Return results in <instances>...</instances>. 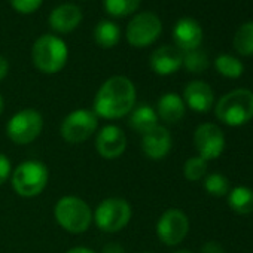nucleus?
<instances>
[{"mask_svg": "<svg viewBox=\"0 0 253 253\" xmlns=\"http://www.w3.org/2000/svg\"><path fill=\"white\" fill-rule=\"evenodd\" d=\"M136 104V86L125 76L107 79L94 97L92 112L104 119H119L128 115Z\"/></svg>", "mask_w": 253, "mask_h": 253, "instance_id": "1", "label": "nucleus"}, {"mask_svg": "<svg viewBox=\"0 0 253 253\" xmlns=\"http://www.w3.org/2000/svg\"><path fill=\"white\" fill-rule=\"evenodd\" d=\"M216 118L228 126H241L253 119V92L234 89L225 94L214 107Z\"/></svg>", "mask_w": 253, "mask_h": 253, "instance_id": "2", "label": "nucleus"}, {"mask_svg": "<svg viewBox=\"0 0 253 253\" xmlns=\"http://www.w3.org/2000/svg\"><path fill=\"white\" fill-rule=\"evenodd\" d=\"M57 223L70 234L85 232L92 222V211L86 201L79 197L66 195L54 207Z\"/></svg>", "mask_w": 253, "mask_h": 253, "instance_id": "3", "label": "nucleus"}, {"mask_svg": "<svg viewBox=\"0 0 253 253\" xmlns=\"http://www.w3.org/2000/svg\"><path fill=\"white\" fill-rule=\"evenodd\" d=\"M69 57V49L60 38L54 35H43L41 36L32 49L33 64L43 73L54 75L60 72Z\"/></svg>", "mask_w": 253, "mask_h": 253, "instance_id": "4", "label": "nucleus"}, {"mask_svg": "<svg viewBox=\"0 0 253 253\" xmlns=\"http://www.w3.org/2000/svg\"><path fill=\"white\" fill-rule=\"evenodd\" d=\"M49 171L48 167L36 160L21 163L12 173L11 182L14 191L24 198L39 195L48 185Z\"/></svg>", "mask_w": 253, "mask_h": 253, "instance_id": "5", "label": "nucleus"}, {"mask_svg": "<svg viewBox=\"0 0 253 253\" xmlns=\"http://www.w3.org/2000/svg\"><path fill=\"white\" fill-rule=\"evenodd\" d=\"M131 214L133 210L128 201L118 197H110L97 206L95 211L92 213V219L103 232L112 234L128 225Z\"/></svg>", "mask_w": 253, "mask_h": 253, "instance_id": "6", "label": "nucleus"}, {"mask_svg": "<svg viewBox=\"0 0 253 253\" xmlns=\"http://www.w3.org/2000/svg\"><path fill=\"white\" fill-rule=\"evenodd\" d=\"M43 128V118L35 109H23L17 112L6 125V134L15 145H29L35 142Z\"/></svg>", "mask_w": 253, "mask_h": 253, "instance_id": "7", "label": "nucleus"}, {"mask_svg": "<svg viewBox=\"0 0 253 253\" xmlns=\"http://www.w3.org/2000/svg\"><path fill=\"white\" fill-rule=\"evenodd\" d=\"M98 116L88 109H78L70 112L60 126L61 137L72 145L88 140L97 130Z\"/></svg>", "mask_w": 253, "mask_h": 253, "instance_id": "8", "label": "nucleus"}, {"mask_svg": "<svg viewBox=\"0 0 253 253\" xmlns=\"http://www.w3.org/2000/svg\"><path fill=\"white\" fill-rule=\"evenodd\" d=\"M161 20L152 12H143L136 15L126 27V41L131 46L145 48L152 45L161 35Z\"/></svg>", "mask_w": 253, "mask_h": 253, "instance_id": "9", "label": "nucleus"}, {"mask_svg": "<svg viewBox=\"0 0 253 253\" xmlns=\"http://www.w3.org/2000/svg\"><path fill=\"white\" fill-rule=\"evenodd\" d=\"M189 232V219L179 209L166 210L157 222V235L166 246L180 244Z\"/></svg>", "mask_w": 253, "mask_h": 253, "instance_id": "10", "label": "nucleus"}, {"mask_svg": "<svg viewBox=\"0 0 253 253\" xmlns=\"http://www.w3.org/2000/svg\"><path fill=\"white\" fill-rule=\"evenodd\" d=\"M194 145L198 157L206 161L216 160L225 149V134L216 124L206 122L197 126L194 133Z\"/></svg>", "mask_w": 253, "mask_h": 253, "instance_id": "11", "label": "nucleus"}, {"mask_svg": "<svg viewBox=\"0 0 253 253\" xmlns=\"http://www.w3.org/2000/svg\"><path fill=\"white\" fill-rule=\"evenodd\" d=\"M126 148L125 133L118 125H106L98 131L95 139V149L104 160L119 158Z\"/></svg>", "mask_w": 253, "mask_h": 253, "instance_id": "12", "label": "nucleus"}, {"mask_svg": "<svg viewBox=\"0 0 253 253\" xmlns=\"http://www.w3.org/2000/svg\"><path fill=\"white\" fill-rule=\"evenodd\" d=\"M171 134L163 125H157L151 131L142 136V151L143 154L154 161L163 160L171 151Z\"/></svg>", "mask_w": 253, "mask_h": 253, "instance_id": "13", "label": "nucleus"}, {"mask_svg": "<svg viewBox=\"0 0 253 253\" xmlns=\"http://www.w3.org/2000/svg\"><path fill=\"white\" fill-rule=\"evenodd\" d=\"M173 39H174L176 48H179L182 52L197 49L200 48L201 41H203V29L195 20L182 18L174 26Z\"/></svg>", "mask_w": 253, "mask_h": 253, "instance_id": "14", "label": "nucleus"}, {"mask_svg": "<svg viewBox=\"0 0 253 253\" xmlns=\"http://www.w3.org/2000/svg\"><path fill=\"white\" fill-rule=\"evenodd\" d=\"M183 101L194 112L206 113L213 107L214 94L209 84L203 81H192L185 86Z\"/></svg>", "mask_w": 253, "mask_h": 253, "instance_id": "15", "label": "nucleus"}, {"mask_svg": "<svg viewBox=\"0 0 253 253\" xmlns=\"http://www.w3.org/2000/svg\"><path fill=\"white\" fill-rule=\"evenodd\" d=\"M183 64V52L176 46H161L151 57V67L157 75L167 76L177 72Z\"/></svg>", "mask_w": 253, "mask_h": 253, "instance_id": "16", "label": "nucleus"}, {"mask_svg": "<svg viewBox=\"0 0 253 253\" xmlns=\"http://www.w3.org/2000/svg\"><path fill=\"white\" fill-rule=\"evenodd\" d=\"M82 21V11L72 3L57 6L49 15V26L57 33L66 35L73 32Z\"/></svg>", "mask_w": 253, "mask_h": 253, "instance_id": "17", "label": "nucleus"}, {"mask_svg": "<svg viewBox=\"0 0 253 253\" xmlns=\"http://www.w3.org/2000/svg\"><path fill=\"white\" fill-rule=\"evenodd\" d=\"M186 104L183 98L176 92H167L161 95L157 104V115L166 124H176L185 116Z\"/></svg>", "mask_w": 253, "mask_h": 253, "instance_id": "18", "label": "nucleus"}, {"mask_svg": "<svg viewBox=\"0 0 253 253\" xmlns=\"http://www.w3.org/2000/svg\"><path fill=\"white\" fill-rule=\"evenodd\" d=\"M128 125L139 134H146L158 125L157 110L149 104H140L128 113Z\"/></svg>", "mask_w": 253, "mask_h": 253, "instance_id": "19", "label": "nucleus"}, {"mask_svg": "<svg viewBox=\"0 0 253 253\" xmlns=\"http://www.w3.org/2000/svg\"><path fill=\"white\" fill-rule=\"evenodd\" d=\"M228 204L237 214L246 216L253 213V189L247 186H235L234 189H229Z\"/></svg>", "mask_w": 253, "mask_h": 253, "instance_id": "20", "label": "nucleus"}, {"mask_svg": "<svg viewBox=\"0 0 253 253\" xmlns=\"http://www.w3.org/2000/svg\"><path fill=\"white\" fill-rule=\"evenodd\" d=\"M121 39L119 27L112 21H100L94 29V41L101 48H113Z\"/></svg>", "mask_w": 253, "mask_h": 253, "instance_id": "21", "label": "nucleus"}, {"mask_svg": "<svg viewBox=\"0 0 253 253\" xmlns=\"http://www.w3.org/2000/svg\"><path fill=\"white\" fill-rule=\"evenodd\" d=\"M234 48L243 57L253 55V21L244 23L234 35Z\"/></svg>", "mask_w": 253, "mask_h": 253, "instance_id": "22", "label": "nucleus"}, {"mask_svg": "<svg viewBox=\"0 0 253 253\" xmlns=\"http://www.w3.org/2000/svg\"><path fill=\"white\" fill-rule=\"evenodd\" d=\"M214 67H216V70H217L222 76H225V78H228V79H237V78H240V76L243 75V72H244L243 63H241L238 58H235V57H232V55H229V54H222V55H219V57L214 60Z\"/></svg>", "mask_w": 253, "mask_h": 253, "instance_id": "23", "label": "nucleus"}, {"mask_svg": "<svg viewBox=\"0 0 253 253\" xmlns=\"http://www.w3.org/2000/svg\"><path fill=\"white\" fill-rule=\"evenodd\" d=\"M142 0H104V9L112 17H126L137 11Z\"/></svg>", "mask_w": 253, "mask_h": 253, "instance_id": "24", "label": "nucleus"}, {"mask_svg": "<svg viewBox=\"0 0 253 253\" xmlns=\"http://www.w3.org/2000/svg\"><path fill=\"white\" fill-rule=\"evenodd\" d=\"M185 69L191 73H203L209 67V57L207 54L197 48L188 52H183V64Z\"/></svg>", "mask_w": 253, "mask_h": 253, "instance_id": "25", "label": "nucleus"}, {"mask_svg": "<svg viewBox=\"0 0 253 253\" xmlns=\"http://www.w3.org/2000/svg\"><path fill=\"white\" fill-rule=\"evenodd\" d=\"M204 189L213 197H225L229 192V182L220 173H211L204 179Z\"/></svg>", "mask_w": 253, "mask_h": 253, "instance_id": "26", "label": "nucleus"}, {"mask_svg": "<svg viewBox=\"0 0 253 253\" xmlns=\"http://www.w3.org/2000/svg\"><path fill=\"white\" fill-rule=\"evenodd\" d=\"M207 173V161L201 157H191L183 166V174L189 182L201 180Z\"/></svg>", "mask_w": 253, "mask_h": 253, "instance_id": "27", "label": "nucleus"}, {"mask_svg": "<svg viewBox=\"0 0 253 253\" xmlns=\"http://www.w3.org/2000/svg\"><path fill=\"white\" fill-rule=\"evenodd\" d=\"M42 2L43 0H11V5L21 14H32L41 8Z\"/></svg>", "mask_w": 253, "mask_h": 253, "instance_id": "28", "label": "nucleus"}, {"mask_svg": "<svg viewBox=\"0 0 253 253\" xmlns=\"http://www.w3.org/2000/svg\"><path fill=\"white\" fill-rule=\"evenodd\" d=\"M12 176V166L5 154H0V185H3Z\"/></svg>", "mask_w": 253, "mask_h": 253, "instance_id": "29", "label": "nucleus"}, {"mask_svg": "<svg viewBox=\"0 0 253 253\" xmlns=\"http://www.w3.org/2000/svg\"><path fill=\"white\" fill-rule=\"evenodd\" d=\"M201 253H225V249L217 241H207L203 244Z\"/></svg>", "mask_w": 253, "mask_h": 253, "instance_id": "30", "label": "nucleus"}, {"mask_svg": "<svg viewBox=\"0 0 253 253\" xmlns=\"http://www.w3.org/2000/svg\"><path fill=\"white\" fill-rule=\"evenodd\" d=\"M101 253H125V249L119 244V243H107L104 244Z\"/></svg>", "mask_w": 253, "mask_h": 253, "instance_id": "31", "label": "nucleus"}, {"mask_svg": "<svg viewBox=\"0 0 253 253\" xmlns=\"http://www.w3.org/2000/svg\"><path fill=\"white\" fill-rule=\"evenodd\" d=\"M9 72V63L5 57L0 55V81H3Z\"/></svg>", "mask_w": 253, "mask_h": 253, "instance_id": "32", "label": "nucleus"}, {"mask_svg": "<svg viewBox=\"0 0 253 253\" xmlns=\"http://www.w3.org/2000/svg\"><path fill=\"white\" fill-rule=\"evenodd\" d=\"M66 253H97V252H94L92 249H88V247L78 246V247H72V249H69Z\"/></svg>", "mask_w": 253, "mask_h": 253, "instance_id": "33", "label": "nucleus"}, {"mask_svg": "<svg viewBox=\"0 0 253 253\" xmlns=\"http://www.w3.org/2000/svg\"><path fill=\"white\" fill-rule=\"evenodd\" d=\"M3 109H5V101H3V97L0 94V115L3 113Z\"/></svg>", "mask_w": 253, "mask_h": 253, "instance_id": "34", "label": "nucleus"}, {"mask_svg": "<svg viewBox=\"0 0 253 253\" xmlns=\"http://www.w3.org/2000/svg\"><path fill=\"white\" fill-rule=\"evenodd\" d=\"M173 253H194V252H191V250H188V249H180V250H176V252H173Z\"/></svg>", "mask_w": 253, "mask_h": 253, "instance_id": "35", "label": "nucleus"}, {"mask_svg": "<svg viewBox=\"0 0 253 253\" xmlns=\"http://www.w3.org/2000/svg\"><path fill=\"white\" fill-rule=\"evenodd\" d=\"M143 253H146V252H143Z\"/></svg>", "mask_w": 253, "mask_h": 253, "instance_id": "36", "label": "nucleus"}]
</instances>
